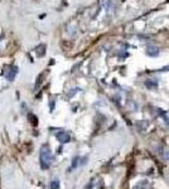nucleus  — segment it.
Returning <instances> with one entry per match:
<instances>
[{"label": "nucleus", "instance_id": "obj_1", "mask_svg": "<svg viewBox=\"0 0 169 189\" xmlns=\"http://www.w3.org/2000/svg\"><path fill=\"white\" fill-rule=\"evenodd\" d=\"M51 164H52V153L47 146H44L42 148V153H41V166L42 169H48Z\"/></svg>", "mask_w": 169, "mask_h": 189}, {"label": "nucleus", "instance_id": "obj_2", "mask_svg": "<svg viewBox=\"0 0 169 189\" xmlns=\"http://www.w3.org/2000/svg\"><path fill=\"white\" fill-rule=\"evenodd\" d=\"M146 53H148V56L155 57V56H158L159 49H158L155 46H148V48H146Z\"/></svg>", "mask_w": 169, "mask_h": 189}, {"label": "nucleus", "instance_id": "obj_3", "mask_svg": "<svg viewBox=\"0 0 169 189\" xmlns=\"http://www.w3.org/2000/svg\"><path fill=\"white\" fill-rule=\"evenodd\" d=\"M58 139L61 140V143H67V141L69 140V136H68L67 134H64V135H58Z\"/></svg>", "mask_w": 169, "mask_h": 189}, {"label": "nucleus", "instance_id": "obj_4", "mask_svg": "<svg viewBox=\"0 0 169 189\" xmlns=\"http://www.w3.org/2000/svg\"><path fill=\"white\" fill-rule=\"evenodd\" d=\"M51 189H59V181H58V179H54V180L52 181Z\"/></svg>", "mask_w": 169, "mask_h": 189}, {"label": "nucleus", "instance_id": "obj_5", "mask_svg": "<svg viewBox=\"0 0 169 189\" xmlns=\"http://www.w3.org/2000/svg\"><path fill=\"white\" fill-rule=\"evenodd\" d=\"M145 84H146L148 87H155V86H158V83H156V82H155V83H153V82H151V79H149Z\"/></svg>", "mask_w": 169, "mask_h": 189}, {"label": "nucleus", "instance_id": "obj_6", "mask_svg": "<svg viewBox=\"0 0 169 189\" xmlns=\"http://www.w3.org/2000/svg\"><path fill=\"white\" fill-rule=\"evenodd\" d=\"M165 156H166V159H168V160H169V151H168V153H166V155H165Z\"/></svg>", "mask_w": 169, "mask_h": 189}, {"label": "nucleus", "instance_id": "obj_7", "mask_svg": "<svg viewBox=\"0 0 169 189\" xmlns=\"http://www.w3.org/2000/svg\"><path fill=\"white\" fill-rule=\"evenodd\" d=\"M168 117H169V112H168Z\"/></svg>", "mask_w": 169, "mask_h": 189}]
</instances>
